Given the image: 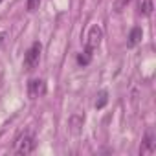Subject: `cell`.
Wrapping results in <instances>:
<instances>
[{
	"label": "cell",
	"mask_w": 156,
	"mask_h": 156,
	"mask_svg": "<svg viewBox=\"0 0 156 156\" xmlns=\"http://www.w3.org/2000/svg\"><path fill=\"white\" fill-rule=\"evenodd\" d=\"M41 51H42V44H41L39 41H35V42L28 48V51H26V55H24V62H22L24 70H28V72L35 70V66H37L39 61H41Z\"/></svg>",
	"instance_id": "6da1fadb"
},
{
	"label": "cell",
	"mask_w": 156,
	"mask_h": 156,
	"mask_svg": "<svg viewBox=\"0 0 156 156\" xmlns=\"http://www.w3.org/2000/svg\"><path fill=\"white\" fill-rule=\"evenodd\" d=\"M35 151V138L31 132H22L17 141H15V154H20V156H26V154H31Z\"/></svg>",
	"instance_id": "7a4b0ae2"
},
{
	"label": "cell",
	"mask_w": 156,
	"mask_h": 156,
	"mask_svg": "<svg viewBox=\"0 0 156 156\" xmlns=\"http://www.w3.org/2000/svg\"><path fill=\"white\" fill-rule=\"evenodd\" d=\"M101 39H103V30L99 26H92L90 31H88V37H87V44L85 48L90 50V51H96L101 44Z\"/></svg>",
	"instance_id": "3957f363"
},
{
	"label": "cell",
	"mask_w": 156,
	"mask_h": 156,
	"mask_svg": "<svg viewBox=\"0 0 156 156\" xmlns=\"http://www.w3.org/2000/svg\"><path fill=\"white\" fill-rule=\"evenodd\" d=\"M46 94V83L42 79H30L28 81V96L30 99H37Z\"/></svg>",
	"instance_id": "277c9868"
},
{
	"label": "cell",
	"mask_w": 156,
	"mask_h": 156,
	"mask_svg": "<svg viewBox=\"0 0 156 156\" xmlns=\"http://www.w3.org/2000/svg\"><path fill=\"white\" fill-rule=\"evenodd\" d=\"M156 149V134L152 129H147L145 130V136H143V141H141V147H140V152L141 154H152Z\"/></svg>",
	"instance_id": "5b68a950"
},
{
	"label": "cell",
	"mask_w": 156,
	"mask_h": 156,
	"mask_svg": "<svg viewBox=\"0 0 156 156\" xmlns=\"http://www.w3.org/2000/svg\"><path fill=\"white\" fill-rule=\"evenodd\" d=\"M141 39H143V30H141L140 26H136V28L130 30V33H129V37H127V46H129V48H136V46L141 42Z\"/></svg>",
	"instance_id": "8992f818"
},
{
	"label": "cell",
	"mask_w": 156,
	"mask_h": 156,
	"mask_svg": "<svg viewBox=\"0 0 156 156\" xmlns=\"http://www.w3.org/2000/svg\"><path fill=\"white\" fill-rule=\"evenodd\" d=\"M92 55H94V51L85 48V51H81L79 55H77V64H79V66H88L92 62Z\"/></svg>",
	"instance_id": "52a82bcc"
},
{
	"label": "cell",
	"mask_w": 156,
	"mask_h": 156,
	"mask_svg": "<svg viewBox=\"0 0 156 156\" xmlns=\"http://www.w3.org/2000/svg\"><path fill=\"white\" fill-rule=\"evenodd\" d=\"M152 9H154L152 0H141V4H140V13H141L143 17H151V15H152Z\"/></svg>",
	"instance_id": "ba28073f"
},
{
	"label": "cell",
	"mask_w": 156,
	"mask_h": 156,
	"mask_svg": "<svg viewBox=\"0 0 156 156\" xmlns=\"http://www.w3.org/2000/svg\"><path fill=\"white\" fill-rule=\"evenodd\" d=\"M107 103H108V92H107V90H101V92L98 94V99H96V108L101 110Z\"/></svg>",
	"instance_id": "9c48e42d"
},
{
	"label": "cell",
	"mask_w": 156,
	"mask_h": 156,
	"mask_svg": "<svg viewBox=\"0 0 156 156\" xmlns=\"http://www.w3.org/2000/svg\"><path fill=\"white\" fill-rule=\"evenodd\" d=\"M41 2H42V0H26V9H28L30 13L37 11V9L41 8Z\"/></svg>",
	"instance_id": "30bf717a"
},
{
	"label": "cell",
	"mask_w": 156,
	"mask_h": 156,
	"mask_svg": "<svg viewBox=\"0 0 156 156\" xmlns=\"http://www.w3.org/2000/svg\"><path fill=\"white\" fill-rule=\"evenodd\" d=\"M129 4H130V0H114V11L116 13H121Z\"/></svg>",
	"instance_id": "8fae6325"
},
{
	"label": "cell",
	"mask_w": 156,
	"mask_h": 156,
	"mask_svg": "<svg viewBox=\"0 0 156 156\" xmlns=\"http://www.w3.org/2000/svg\"><path fill=\"white\" fill-rule=\"evenodd\" d=\"M6 37H8V35H6V31H0V46L6 42Z\"/></svg>",
	"instance_id": "7c38bea8"
},
{
	"label": "cell",
	"mask_w": 156,
	"mask_h": 156,
	"mask_svg": "<svg viewBox=\"0 0 156 156\" xmlns=\"http://www.w3.org/2000/svg\"><path fill=\"white\" fill-rule=\"evenodd\" d=\"M2 2H4V0H0V4H2Z\"/></svg>",
	"instance_id": "4fadbf2b"
}]
</instances>
